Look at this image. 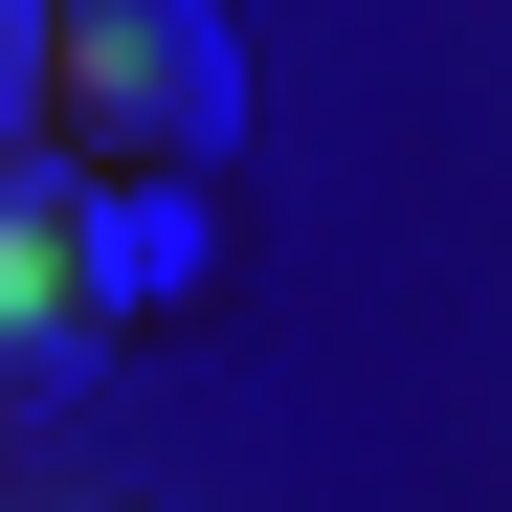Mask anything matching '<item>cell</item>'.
I'll use <instances>...</instances> for the list:
<instances>
[{"mask_svg":"<svg viewBox=\"0 0 512 512\" xmlns=\"http://www.w3.org/2000/svg\"><path fill=\"white\" fill-rule=\"evenodd\" d=\"M0 512H67V490H0Z\"/></svg>","mask_w":512,"mask_h":512,"instance_id":"obj_5","label":"cell"},{"mask_svg":"<svg viewBox=\"0 0 512 512\" xmlns=\"http://www.w3.org/2000/svg\"><path fill=\"white\" fill-rule=\"evenodd\" d=\"M23 112H45V0H0V156H23Z\"/></svg>","mask_w":512,"mask_h":512,"instance_id":"obj_4","label":"cell"},{"mask_svg":"<svg viewBox=\"0 0 512 512\" xmlns=\"http://www.w3.org/2000/svg\"><path fill=\"white\" fill-rule=\"evenodd\" d=\"M90 245H67V201L23 179V156H0V423H23V401H67V357H90Z\"/></svg>","mask_w":512,"mask_h":512,"instance_id":"obj_2","label":"cell"},{"mask_svg":"<svg viewBox=\"0 0 512 512\" xmlns=\"http://www.w3.org/2000/svg\"><path fill=\"white\" fill-rule=\"evenodd\" d=\"M67 245H90V312H179V290L223 268L201 179H112V201H67Z\"/></svg>","mask_w":512,"mask_h":512,"instance_id":"obj_3","label":"cell"},{"mask_svg":"<svg viewBox=\"0 0 512 512\" xmlns=\"http://www.w3.org/2000/svg\"><path fill=\"white\" fill-rule=\"evenodd\" d=\"M45 134L90 179H223V134H245L223 0H45Z\"/></svg>","mask_w":512,"mask_h":512,"instance_id":"obj_1","label":"cell"}]
</instances>
